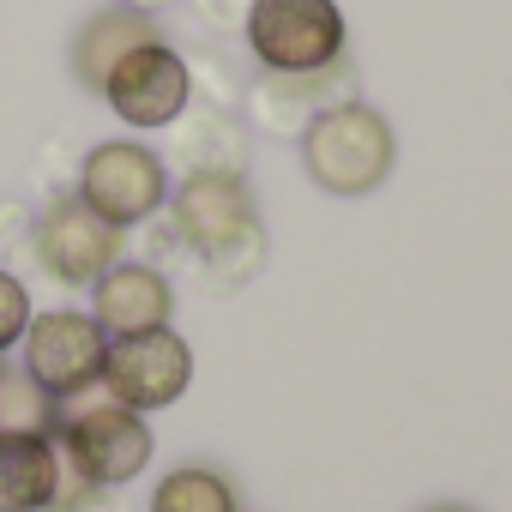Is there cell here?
Listing matches in <instances>:
<instances>
[{
	"mask_svg": "<svg viewBox=\"0 0 512 512\" xmlns=\"http://www.w3.org/2000/svg\"><path fill=\"white\" fill-rule=\"evenodd\" d=\"M169 223L223 278H247L260 266V253H266L260 205H253L241 175H187L175 187V199H169Z\"/></svg>",
	"mask_w": 512,
	"mask_h": 512,
	"instance_id": "cell-1",
	"label": "cell"
},
{
	"mask_svg": "<svg viewBox=\"0 0 512 512\" xmlns=\"http://www.w3.org/2000/svg\"><path fill=\"white\" fill-rule=\"evenodd\" d=\"M151 428L139 410L115 404L103 386L61 398V422H55V452L67 470H79L91 488H121L151 464Z\"/></svg>",
	"mask_w": 512,
	"mask_h": 512,
	"instance_id": "cell-2",
	"label": "cell"
},
{
	"mask_svg": "<svg viewBox=\"0 0 512 512\" xmlns=\"http://www.w3.org/2000/svg\"><path fill=\"white\" fill-rule=\"evenodd\" d=\"M302 163H308L314 187H326V193H338V199H362V193H374V187L392 175L398 139H392V127H386L380 109H368V103H338V109H326V115L308 121V133H302Z\"/></svg>",
	"mask_w": 512,
	"mask_h": 512,
	"instance_id": "cell-3",
	"label": "cell"
},
{
	"mask_svg": "<svg viewBox=\"0 0 512 512\" xmlns=\"http://www.w3.org/2000/svg\"><path fill=\"white\" fill-rule=\"evenodd\" d=\"M350 25L338 0H247V49L272 79H308L344 61Z\"/></svg>",
	"mask_w": 512,
	"mask_h": 512,
	"instance_id": "cell-4",
	"label": "cell"
},
{
	"mask_svg": "<svg viewBox=\"0 0 512 512\" xmlns=\"http://www.w3.org/2000/svg\"><path fill=\"white\" fill-rule=\"evenodd\" d=\"M31 253H37V266L67 284V290H91L121 253H127V229H115L109 217H97L79 193H61L37 211L31 223Z\"/></svg>",
	"mask_w": 512,
	"mask_h": 512,
	"instance_id": "cell-5",
	"label": "cell"
},
{
	"mask_svg": "<svg viewBox=\"0 0 512 512\" xmlns=\"http://www.w3.org/2000/svg\"><path fill=\"white\" fill-rule=\"evenodd\" d=\"M79 199L97 217H109L115 229H133V223H151L169 205V169L139 139H103L79 163Z\"/></svg>",
	"mask_w": 512,
	"mask_h": 512,
	"instance_id": "cell-6",
	"label": "cell"
},
{
	"mask_svg": "<svg viewBox=\"0 0 512 512\" xmlns=\"http://www.w3.org/2000/svg\"><path fill=\"white\" fill-rule=\"evenodd\" d=\"M97 97H103L127 127L157 133V127H175V121L187 115L193 73H187V61L169 49V37H157V43H139L133 55H121Z\"/></svg>",
	"mask_w": 512,
	"mask_h": 512,
	"instance_id": "cell-7",
	"label": "cell"
},
{
	"mask_svg": "<svg viewBox=\"0 0 512 512\" xmlns=\"http://www.w3.org/2000/svg\"><path fill=\"white\" fill-rule=\"evenodd\" d=\"M25 374L49 392V398H79L91 386H103V356L109 338L91 314L55 308V314H31L25 326Z\"/></svg>",
	"mask_w": 512,
	"mask_h": 512,
	"instance_id": "cell-8",
	"label": "cell"
},
{
	"mask_svg": "<svg viewBox=\"0 0 512 512\" xmlns=\"http://www.w3.org/2000/svg\"><path fill=\"white\" fill-rule=\"evenodd\" d=\"M193 386V350L181 332H139V338H109L103 356V392L139 416L169 410Z\"/></svg>",
	"mask_w": 512,
	"mask_h": 512,
	"instance_id": "cell-9",
	"label": "cell"
},
{
	"mask_svg": "<svg viewBox=\"0 0 512 512\" xmlns=\"http://www.w3.org/2000/svg\"><path fill=\"white\" fill-rule=\"evenodd\" d=\"M175 314V290L157 266L145 260H115L97 284H91V320L103 326V338H139V332H163Z\"/></svg>",
	"mask_w": 512,
	"mask_h": 512,
	"instance_id": "cell-10",
	"label": "cell"
},
{
	"mask_svg": "<svg viewBox=\"0 0 512 512\" xmlns=\"http://www.w3.org/2000/svg\"><path fill=\"white\" fill-rule=\"evenodd\" d=\"M163 37V25L151 19V13H133V7H103V13H91L79 31H73V49H67V67H73V79H79V91H103V79L115 73V61L121 55H133L139 43H157Z\"/></svg>",
	"mask_w": 512,
	"mask_h": 512,
	"instance_id": "cell-11",
	"label": "cell"
},
{
	"mask_svg": "<svg viewBox=\"0 0 512 512\" xmlns=\"http://www.w3.org/2000/svg\"><path fill=\"white\" fill-rule=\"evenodd\" d=\"M61 488L55 434H0V512H49Z\"/></svg>",
	"mask_w": 512,
	"mask_h": 512,
	"instance_id": "cell-12",
	"label": "cell"
},
{
	"mask_svg": "<svg viewBox=\"0 0 512 512\" xmlns=\"http://www.w3.org/2000/svg\"><path fill=\"white\" fill-rule=\"evenodd\" d=\"M151 512H241L235 482L211 464H181L151 488Z\"/></svg>",
	"mask_w": 512,
	"mask_h": 512,
	"instance_id": "cell-13",
	"label": "cell"
},
{
	"mask_svg": "<svg viewBox=\"0 0 512 512\" xmlns=\"http://www.w3.org/2000/svg\"><path fill=\"white\" fill-rule=\"evenodd\" d=\"M175 157L187 163V175H241V127L229 115H199L193 127H181Z\"/></svg>",
	"mask_w": 512,
	"mask_h": 512,
	"instance_id": "cell-14",
	"label": "cell"
},
{
	"mask_svg": "<svg viewBox=\"0 0 512 512\" xmlns=\"http://www.w3.org/2000/svg\"><path fill=\"white\" fill-rule=\"evenodd\" d=\"M61 398H49L25 368L0 362V434H55Z\"/></svg>",
	"mask_w": 512,
	"mask_h": 512,
	"instance_id": "cell-15",
	"label": "cell"
},
{
	"mask_svg": "<svg viewBox=\"0 0 512 512\" xmlns=\"http://www.w3.org/2000/svg\"><path fill=\"white\" fill-rule=\"evenodd\" d=\"M25 326H31V290H25L13 272H0V356L19 350Z\"/></svg>",
	"mask_w": 512,
	"mask_h": 512,
	"instance_id": "cell-16",
	"label": "cell"
},
{
	"mask_svg": "<svg viewBox=\"0 0 512 512\" xmlns=\"http://www.w3.org/2000/svg\"><path fill=\"white\" fill-rule=\"evenodd\" d=\"M115 7H133V13H151V19H157V7H163V0H115Z\"/></svg>",
	"mask_w": 512,
	"mask_h": 512,
	"instance_id": "cell-17",
	"label": "cell"
},
{
	"mask_svg": "<svg viewBox=\"0 0 512 512\" xmlns=\"http://www.w3.org/2000/svg\"><path fill=\"white\" fill-rule=\"evenodd\" d=\"M422 512H476V506H458V500H440V506H422Z\"/></svg>",
	"mask_w": 512,
	"mask_h": 512,
	"instance_id": "cell-18",
	"label": "cell"
}]
</instances>
